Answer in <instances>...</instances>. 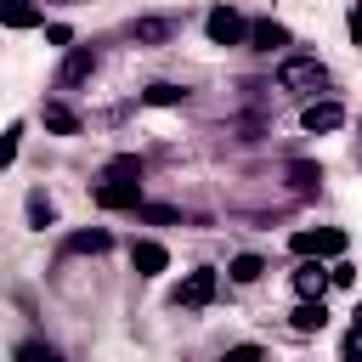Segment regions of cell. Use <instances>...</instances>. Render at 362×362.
Wrapping results in <instances>:
<instances>
[{"instance_id": "25", "label": "cell", "mask_w": 362, "mask_h": 362, "mask_svg": "<svg viewBox=\"0 0 362 362\" xmlns=\"http://www.w3.org/2000/svg\"><path fill=\"white\" fill-rule=\"evenodd\" d=\"M221 362H266V351H260V345H232Z\"/></svg>"}, {"instance_id": "26", "label": "cell", "mask_w": 362, "mask_h": 362, "mask_svg": "<svg viewBox=\"0 0 362 362\" xmlns=\"http://www.w3.org/2000/svg\"><path fill=\"white\" fill-rule=\"evenodd\" d=\"M345 356H351V362L362 356V317H356V322H351V334H345Z\"/></svg>"}, {"instance_id": "9", "label": "cell", "mask_w": 362, "mask_h": 362, "mask_svg": "<svg viewBox=\"0 0 362 362\" xmlns=\"http://www.w3.org/2000/svg\"><path fill=\"white\" fill-rule=\"evenodd\" d=\"M294 288H300V300H322V288H328V266H322L317 255H300V266H294Z\"/></svg>"}, {"instance_id": "5", "label": "cell", "mask_w": 362, "mask_h": 362, "mask_svg": "<svg viewBox=\"0 0 362 362\" xmlns=\"http://www.w3.org/2000/svg\"><path fill=\"white\" fill-rule=\"evenodd\" d=\"M300 124H305L311 136H328V130H339V124H345V107H339L334 96H317V102H305V107H300Z\"/></svg>"}, {"instance_id": "17", "label": "cell", "mask_w": 362, "mask_h": 362, "mask_svg": "<svg viewBox=\"0 0 362 362\" xmlns=\"http://www.w3.org/2000/svg\"><path fill=\"white\" fill-rule=\"evenodd\" d=\"M23 215H28V226H34V232H45V226H57V204H51V198H45L40 187L28 192V204H23Z\"/></svg>"}, {"instance_id": "7", "label": "cell", "mask_w": 362, "mask_h": 362, "mask_svg": "<svg viewBox=\"0 0 362 362\" xmlns=\"http://www.w3.org/2000/svg\"><path fill=\"white\" fill-rule=\"evenodd\" d=\"M130 266H136V277H158V272H170V249L153 243V238H136L130 243Z\"/></svg>"}, {"instance_id": "24", "label": "cell", "mask_w": 362, "mask_h": 362, "mask_svg": "<svg viewBox=\"0 0 362 362\" xmlns=\"http://www.w3.org/2000/svg\"><path fill=\"white\" fill-rule=\"evenodd\" d=\"M345 34H351V45H362V0H351V11H345Z\"/></svg>"}, {"instance_id": "15", "label": "cell", "mask_w": 362, "mask_h": 362, "mask_svg": "<svg viewBox=\"0 0 362 362\" xmlns=\"http://www.w3.org/2000/svg\"><path fill=\"white\" fill-rule=\"evenodd\" d=\"M136 45H164V40H175V23L170 17H136Z\"/></svg>"}, {"instance_id": "28", "label": "cell", "mask_w": 362, "mask_h": 362, "mask_svg": "<svg viewBox=\"0 0 362 362\" xmlns=\"http://www.w3.org/2000/svg\"><path fill=\"white\" fill-rule=\"evenodd\" d=\"M356 362H362V356H356Z\"/></svg>"}, {"instance_id": "3", "label": "cell", "mask_w": 362, "mask_h": 362, "mask_svg": "<svg viewBox=\"0 0 362 362\" xmlns=\"http://www.w3.org/2000/svg\"><path fill=\"white\" fill-rule=\"evenodd\" d=\"M215 266H192L181 283H175V305H187V311H204L209 300H215Z\"/></svg>"}, {"instance_id": "14", "label": "cell", "mask_w": 362, "mask_h": 362, "mask_svg": "<svg viewBox=\"0 0 362 362\" xmlns=\"http://www.w3.org/2000/svg\"><path fill=\"white\" fill-rule=\"evenodd\" d=\"M0 23H6V28H40L45 11L28 6V0H0Z\"/></svg>"}, {"instance_id": "19", "label": "cell", "mask_w": 362, "mask_h": 362, "mask_svg": "<svg viewBox=\"0 0 362 362\" xmlns=\"http://www.w3.org/2000/svg\"><path fill=\"white\" fill-rule=\"evenodd\" d=\"M107 181H141V158H136V153L107 158Z\"/></svg>"}, {"instance_id": "22", "label": "cell", "mask_w": 362, "mask_h": 362, "mask_svg": "<svg viewBox=\"0 0 362 362\" xmlns=\"http://www.w3.org/2000/svg\"><path fill=\"white\" fill-rule=\"evenodd\" d=\"M17 362H62V356H57L45 339H23V345H17Z\"/></svg>"}, {"instance_id": "27", "label": "cell", "mask_w": 362, "mask_h": 362, "mask_svg": "<svg viewBox=\"0 0 362 362\" xmlns=\"http://www.w3.org/2000/svg\"><path fill=\"white\" fill-rule=\"evenodd\" d=\"M45 40H51V45H74V28H68V23H51Z\"/></svg>"}, {"instance_id": "1", "label": "cell", "mask_w": 362, "mask_h": 362, "mask_svg": "<svg viewBox=\"0 0 362 362\" xmlns=\"http://www.w3.org/2000/svg\"><path fill=\"white\" fill-rule=\"evenodd\" d=\"M277 85L283 90H322L328 85V68L317 57H283L277 62Z\"/></svg>"}, {"instance_id": "21", "label": "cell", "mask_w": 362, "mask_h": 362, "mask_svg": "<svg viewBox=\"0 0 362 362\" xmlns=\"http://www.w3.org/2000/svg\"><path fill=\"white\" fill-rule=\"evenodd\" d=\"M136 215L153 221V226H175L181 221V209H170V204H136Z\"/></svg>"}, {"instance_id": "20", "label": "cell", "mask_w": 362, "mask_h": 362, "mask_svg": "<svg viewBox=\"0 0 362 362\" xmlns=\"http://www.w3.org/2000/svg\"><path fill=\"white\" fill-rule=\"evenodd\" d=\"M288 181H294L300 192H311V187L322 181V164H311V158H294V164H288Z\"/></svg>"}, {"instance_id": "23", "label": "cell", "mask_w": 362, "mask_h": 362, "mask_svg": "<svg viewBox=\"0 0 362 362\" xmlns=\"http://www.w3.org/2000/svg\"><path fill=\"white\" fill-rule=\"evenodd\" d=\"M17 141H23V124H6V136H0V170H11V158H17Z\"/></svg>"}, {"instance_id": "11", "label": "cell", "mask_w": 362, "mask_h": 362, "mask_svg": "<svg viewBox=\"0 0 362 362\" xmlns=\"http://www.w3.org/2000/svg\"><path fill=\"white\" fill-rule=\"evenodd\" d=\"M40 124H45L51 136H79V113H74L68 102H40Z\"/></svg>"}, {"instance_id": "8", "label": "cell", "mask_w": 362, "mask_h": 362, "mask_svg": "<svg viewBox=\"0 0 362 362\" xmlns=\"http://www.w3.org/2000/svg\"><path fill=\"white\" fill-rule=\"evenodd\" d=\"M90 74H96V51L90 45H68V57L57 68V85H85Z\"/></svg>"}, {"instance_id": "13", "label": "cell", "mask_w": 362, "mask_h": 362, "mask_svg": "<svg viewBox=\"0 0 362 362\" xmlns=\"http://www.w3.org/2000/svg\"><path fill=\"white\" fill-rule=\"evenodd\" d=\"M288 322H294V334H322V328H328V305H322V300H300V305L288 311Z\"/></svg>"}, {"instance_id": "12", "label": "cell", "mask_w": 362, "mask_h": 362, "mask_svg": "<svg viewBox=\"0 0 362 362\" xmlns=\"http://www.w3.org/2000/svg\"><path fill=\"white\" fill-rule=\"evenodd\" d=\"M62 249H68V255H107V249H113V238H107L102 226H85V232H68V238H62Z\"/></svg>"}, {"instance_id": "10", "label": "cell", "mask_w": 362, "mask_h": 362, "mask_svg": "<svg viewBox=\"0 0 362 362\" xmlns=\"http://www.w3.org/2000/svg\"><path fill=\"white\" fill-rule=\"evenodd\" d=\"M243 45H255V51H283L288 45V28L277 23V17H260V23H249V40Z\"/></svg>"}, {"instance_id": "16", "label": "cell", "mask_w": 362, "mask_h": 362, "mask_svg": "<svg viewBox=\"0 0 362 362\" xmlns=\"http://www.w3.org/2000/svg\"><path fill=\"white\" fill-rule=\"evenodd\" d=\"M141 102H147V107H181V102H187V90H181L175 79H153V85L141 90Z\"/></svg>"}, {"instance_id": "6", "label": "cell", "mask_w": 362, "mask_h": 362, "mask_svg": "<svg viewBox=\"0 0 362 362\" xmlns=\"http://www.w3.org/2000/svg\"><path fill=\"white\" fill-rule=\"evenodd\" d=\"M90 198H96L102 209H136V204H141V181H107V175H102Z\"/></svg>"}, {"instance_id": "2", "label": "cell", "mask_w": 362, "mask_h": 362, "mask_svg": "<svg viewBox=\"0 0 362 362\" xmlns=\"http://www.w3.org/2000/svg\"><path fill=\"white\" fill-rule=\"evenodd\" d=\"M294 255H317V260H339L345 255V232L339 226H317V232H294L288 238Z\"/></svg>"}, {"instance_id": "18", "label": "cell", "mask_w": 362, "mask_h": 362, "mask_svg": "<svg viewBox=\"0 0 362 362\" xmlns=\"http://www.w3.org/2000/svg\"><path fill=\"white\" fill-rule=\"evenodd\" d=\"M226 277H232V283H260V277H266V260H260V255H238V260L226 266Z\"/></svg>"}, {"instance_id": "4", "label": "cell", "mask_w": 362, "mask_h": 362, "mask_svg": "<svg viewBox=\"0 0 362 362\" xmlns=\"http://www.w3.org/2000/svg\"><path fill=\"white\" fill-rule=\"evenodd\" d=\"M204 40H209V45H243V40H249V23H243L232 6H215V11L204 17Z\"/></svg>"}]
</instances>
